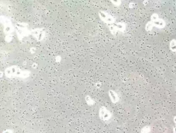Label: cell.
Instances as JSON below:
<instances>
[{"label": "cell", "mask_w": 176, "mask_h": 133, "mask_svg": "<svg viewBox=\"0 0 176 133\" xmlns=\"http://www.w3.org/2000/svg\"><path fill=\"white\" fill-rule=\"evenodd\" d=\"M4 75L8 78L25 79L31 76L29 70L23 69L20 67L13 65L7 67L4 71Z\"/></svg>", "instance_id": "cell-1"}, {"label": "cell", "mask_w": 176, "mask_h": 133, "mask_svg": "<svg viewBox=\"0 0 176 133\" xmlns=\"http://www.w3.org/2000/svg\"><path fill=\"white\" fill-rule=\"evenodd\" d=\"M1 23L3 27L5 40L6 42H10L13 40V33L14 31V27L11 20L4 16H1Z\"/></svg>", "instance_id": "cell-2"}, {"label": "cell", "mask_w": 176, "mask_h": 133, "mask_svg": "<svg viewBox=\"0 0 176 133\" xmlns=\"http://www.w3.org/2000/svg\"><path fill=\"white\" fill-rule=\"evenodd\" d=\"M16 33L18 39L22 40L25 37L31 35V30L29 29L28 25L25 23H18L15 26Z\"/></svg>", "instance_id": "cell-3"}, {"label": "cell", "mask_w": 176, "mask_h": 133, "mask_svg": "<svg viewBox=\"0 0 176 133\" xmlns=\"http://www.w3.org/2000/svg\"><path fill=\"white\" fill-rule=\"evenodd\" d=\"M150 21L153 27H156L159 29H163L166 25L165 22L163 19L160 18L159 15L156 13H154L151 15Z\"/></svg>", "instance_id": "cell-4"}, {"label": "cell", "mask_w": 176, "mask_h": 133, "mask_svg": "<svg viewBox=\"0 0 176 133\" xmlns=\"http://www.w3.org/2000/svg\"><path fill=\"white\" fill-rule=\"evenodd\" d=\"M99 117L101 121L107 122L112 118V113L106 107L102 106L99 110Z\"/></svg>", "instance_id": "cell-5"}, {"label": "cell", "mask_w": 176, "mask_h": 133, "mask_svg": "<svg viewBox=\"0 0 176 133\" xmlns=\"http://www.w3.org/2000/svg\"><path fill=\"white\" fill-rule=\"evenodd\" d=\"M31 35L38 41H42L46 37V32L42 28H38L31 30Z\"/></svg>", "instance_id": "cell-6"}, {"label": "cell", "mask_w": 176, "mask_h": 133, "mask_svg": "<svg viewBox=\"0 0 176 133\" xmlns=\"http://www.w3.org/2000/svg\"><path fill=\"white\" fill-rule=\"evenodd\" d=\"M99 16L102 22L110 25L113 24L115 22L114 17L108 12H106L104 11H100Z\"/></svg>", "instance_id": "cell-7"}, {"label": "cell", "mask_w": 176, "mask_h": 133, "mask_svg": "<svg viewBox=\"0 0 176 133\" xmlns=\"http://www.w3.org/2000/svg\"><path fill=\"white\" fill-rule=\"evenodd\" d=\"M126 24L123 22H119L116 24L110 25L109 27L111 33L115 35L118 32H124L126 30Z\"/></svg>", "instance_id": "cell-8"}, {"label": "cell", "mask_w": 176, "mask_h": 133, "mask_svg": "<svg viewBox=\"0 0 176 133\" xmlns=\"http://www.w3.org/2000/svg\"><path fill=\"white\" fill-rule=\"evenodd\" d=\"M108 96L113 103H116L119 102L120 100V97L118 94L113 90H110L108 92Z\"/></svg>", "instance_id": "cell-9"}, {"label": "cell", "mask_w": 176, "mask_h": 133, "mask_svg": "<svg viewBox=\"0 0 176 133\" xmlns=\"http://www.w3.org/2000/svg\"><path fill=\"white\" fill-rule=\"evenodd\" d=\"M169 48L173 52H176V40L173 39L169 43Z\"/></svg>", "instance_id": "cell-10"}, {"label": "cell", "mask_w": 176, "mask_h": 133, "mask_svg": "<svg viewBox=\"0 0 176 133\" xmlns=\"http://www.w3.org/2000/svg\"><path fill=\"white\" fill-rule=\"evenodd\" d=\"M85 101H86V103H87L88 106H92L95 103V102L94 100L90 97L89 95H87L85 97Z\"/></svg>", "instance_id": "cell-11"}, {"label": "cell", "mask_w": 176, "mask_h": 133, "mask_svg": "<svg viewBox=\"0 0 176 133\" xmlns=\"http://www.w3.org/2000/svg\"><path fill=\"white\" fill-rule=\"evenodd\" d=\"M153 27L151 21H149L146 25V27H145V29L147 31H151V30L153 29Z\"/></svg>", "instance_id": "cell-12"}, {"label": "cell", "mask_w": 176, "mask_h": 133, "mask_svg": "<svg viewBox=\"0 0 176 133\" xmlns=\"http://www.w3.org/2000/svg\"><path fill=\"white\" fill-rule=\"evenodd\" d=\"M150 132V128L148 126H146L145 127H143L141 131V133H149Z\"/></svg>", "instance_id": "cell-13"}, {"label": "cell", "mask_w": 176, "mask_h": 133, "mask_svg": "<svg viewBox=\"0 0 176 133\" xmlns=\"http://www.w3.org/2000/svg\"><path fill=\"white\" fill-rule=\"evenodd\" d=\"M2 133H14V132H13V130H12L10 129H7L4 130Z\"/></svg>", "instance_id": "cell-14"}, {"label": "cell", "mask_w": 176, "mask_h": 133, "mask_svg": "<svg viewBox=\"0 0 176 133\" xmlns=\"http://www.w3.org/2000/svg\"><path fill=\"white\" fill-rule=\"evenodd\" d=\"M174 122H175L176 125L173 128V133H176V116L174 117Z\"/></svg>", "instance_id": "cell-15"}, {"label": "cell", "mask_w": 176, "mask_h": 133, "mask_svg": "<svg viewBox=\"0 0 176 133\" xmlns=\"http://www.w3.org/2000/svg\"><path fill=\"white\" fill-rule=\"evenodd\" d=\"M55 61H57V62H59L60 61H61V58L60 56H57L56 58H55Z\"/></svg>", "instance_id": "cell-16"}]
</instances>
